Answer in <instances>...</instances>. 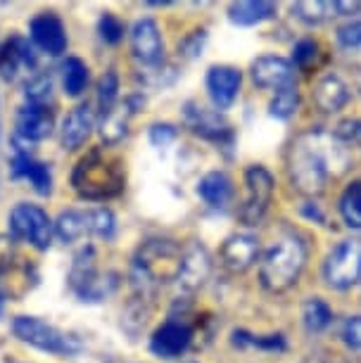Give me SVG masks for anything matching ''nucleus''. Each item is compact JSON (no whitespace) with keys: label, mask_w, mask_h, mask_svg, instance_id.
Segmentation results:
<instances>
[{"label":"nucleus","mask_w":361,"mask_h":363,"mask_svg":"<svg viewBox=\"0 0 361 363\" xmlns=\"http://www.w3.org/2000/svg\"><path fill=\"white\" fill-rule=\"evenodd\" d=\"M347 145L323 131H306L288 150V176L297 193L318 195L331 176L347 169Z\"/></svg>","instance_id":"1"},{"label":"nucleus","mask_w":361,"mask_h":363,"mask_svg":"<svg viewBox=\"0 0 361 363\" xmlns=\"http://www.w3.org/2000/svg\"><path fill=\"white\" fill-rule=\"evenodd\" d=\"M72 186L84 200H110L124 190V167L102 150H91L74 169Z\"/></svg>","instance_id":"2"},{"label":"nucleus","mask_w":361,"mask_h":363,"mask_svg":"<svg viewBox=\"0 0 361 363\" xmlns=\"http://www.w3.org/2000/svg\"><path fill=\"white\" fill-rule=\"evenodd\" d=\"M306 264V247L297 235H283L264 252L260 280L269 292H285L297 283Z\"/></svg>","instance_id":"3"},{"label":"nucleus","mask_w":361,"mask_h":363,"mask_svg":"<svg viewBox=\"0 0 361 363\" xmlns=\"http://www.w3.org/2000/svg\"><path fill=\"white\" fill-rule=\"evenodd\" d=\"M183 250L172 240H148L133 259V280L143 294L179 278Z\"/></svg>","instance_id":"4"},{"label":"nucleus","mask_w":361,"mask_h":363,"mask_svg":"<svg viewBox=\"0 0 361 363\" xmlns=\"http://www.w3.org/2000/svg\"><path fill=\"white\" fill-rule=\"evenodd\" d=\"M12 330L22 342L26 345L36 347V349H43V352H52V354H77L81 345L77 337L72 335H65L60 333L57 328L43 323L40 318H33V316H19L15 318L12 323Z\"/></svg>","instance_id":"5"},{"label":"nucleus","mask_w":361,"mask_h":363,"mask_svg":"<svg viewBox=\"0 0 361 363\" xmlns=\"http://www.w3.org/2000/svg\"><path fill=\"white\" fill-rule=\"evenodd\" d=\"M245 188H248V195L240 207V221L245 225H260L264 214L269 211L271 197H274V176L262 164H255L245 171Z\"/></svg>","instance_id":"6"},{"label":"nucleus","mask_w":361,"mask_h":363,"mask_svg":"<svg viewBox=\"0 0 361 363\" xmlns=\"http://www.w3.org/2000/svg\"><path fill=\"white\" fill-rule=\"evenodd\" d=\"M326 283L335 290H347L361 280V240H345L331 252L323 264Z\"/></svg>","instance_id":"7"},{"label":"nucleus","mask_w":361,"mask_h":363,"mask_svg":"<svg viewBox=\"0 0 361 363\" xmlns=\"http://www.w3.org/2000/svg\"><path fill=\"white\" fill-rule=\"evenodd\" d=\"M10 233L15 240H24L33 247L45 250L52 240V221L36 204H17L10 214Z\"/></svg>","instance_id":"8"},{"label":"nucleus","mask_w":361,"mask_h":363,"mask_svg":"<svg viewBox=\"0 0 361 363\" xmlns=\"http://www.w3.org/2000/svg\"><path fill=\"white\" fill-rule=\"evenodd\" d=\"M70 280H72V287L77 290L79 297H84L88 301L102 299L105 294H110V290L114 287V280H105L98 271H95V255L91 247L84 250L77 257Z\"/></svg>","instance_id":"9"},{"label":"nucleus","mask_w":361,"mask_h":363,"mask_svg":"<svg viewBox=\"0 0 361 363\" xmlns=\"http://www.w3.org/2000/svg\"><path fill=\"white\" fill-rule=\"evenodd\" d=\"M183 119H186V126L190 131L204 140L221 145V143H231V138H233V131H231L228 121L223 119V114H219V109H204L190 102L186 112H183Z\"/></svg>","instance_id":"10"},{"label":"nucleus","mask_w":361,"mask_h":363,"mask_svg":"<svg viewBox=\"0 0 361 363\" xmlns=\"http://www.w3.org/2000/svg\"><path fill=\"white\" fill-rule=\"evenodd\" d=\"M209 273H212V257L202 247L200 242H193L183 250L181 271H179V285L183 292H197L207 283Z\"/></svg>","instance_id":"11"},{"label":"nucleus","mask_w":361,"mask_h":363,"mask_svg":"<svg viewBox=\"0 0 361 363\" xmlns=\"http://www.w3.org/2000/svg\"><path fill=\"white\" fill-rule=\"evenodd\" d=\"M131 48L138 62L145 67H157L165 55V43H162L160 29L152 19H140L133 24L131 31Z\"/></svg>","instance_id":"12"},{"label":"nucleus","mask_w":361,"mask_h":363,"mask_svg":"<svg viewBox=\"0 0 361 363\" xmlns=\"http://www.w3.org/2000/svg\"><path fill=\"white\" fill-rule=\"evenodd\" d=\"M252 81H255L260 88H274V91H281V88L295 84V72H292V65L288 60L278 57V55H264V57H257L252 62Z\"/></svg>","instance_id":"13"},{"label":"nucleus","mask_w":361,"mask_h":363,"mask_svg":"<svg viewBox=\"0 0 361 363\" xmlns=\"http://www.w3.org/2000/svg\"><path fill=\"white\" fill-rule=\"evenodd\" d=\"M193 342V330L181 323V320H167L165 325L157 328L150 340V349L152 354H157L160 359H174V356H181Z\"/></svg>","instance_id":"14"},{"label":"nucleus","mask_w":361,"mask_h":363,"mask_svg":"<svg viewBox=\"0 0 361 363\" xmlns=\"http://www.w3.org/2000/svg\"><path fill=\"white\" fill-rule=\"evenodd\" d=\"M243 84V74L235 69V67H212L207 74V91L209 98L219 109H228L233 105V100L238 98V91H240Z\"/></svg>","instance_id":"15"},{"label":"nucleus","mask_w":361,"mask_h":363,"mask_svg":"<svg viewBox=\"0 0 361 363\" xmlns=\"http://www.w3.org/2000/svg\"><path fill=\"white\" fill-rule=\"evenodd\" d=\"M257 255H260L257 238L250 235V233H235V235H231L226 242H223L221 264L226 266L228 271L243 273L257 262Z\"/></svg>","instance_id":"16"},{"label":"nucleus","mask_w":361,"mask_h":363,"mask_svg":"<svg viewBox=\"0 0 361 363\" xmlns=\"http://www.w3.org/2000/svg\"><path fill=\"white\" fill-rule=\"evenodd\" d=\"M52 126H55V119H52L48 105H31L29 102L17 114V138L26 143L48 138L52 133Z\"/></svg>","instance_id":"17"},{"label":"nucleus","mask_w":361,"mask_h":363,"mask_svg":"<svg viewBox=\"0 0 361 363\" xmlns=\"http://www.w3.org/2000/svg\"><path fill=\"white\" fill-rule=\"evenodd\" d=\"M36 67L33 48L24 38H10L0 45V74L5 79H17L19 74H29Z\"/></svg>","instance_id":"18"},{"label":"nucleus","mask_w":361,"mask_h":363,"mask_svg":"<svg viewBox=\"0 0 361 363\" xmlns=\"http://www.w3.org/2000/svg\"><path fill=\"white\" fill-rule=\"evenodd\" d=\"M31 40L48 55H62L67 48V33L62 22L52 12L38 15L31 22Z\"/></svg>","instance_id":"19"},{"label":"nucleus","mask_w":361,"mask_h":363,"mask_svg":"<svg viewBox=\"0 0 361 363\" xmlns=\"http://www.w3.org/2000/svg\"><path fill=\"white\" fill-rule=\"evenodd\" d=\"M314 102L321 112L335 114L350 102V86H347L345 79L338 77V74H326L314 86Z\"/></svg>","instance_id":"20"},{"label":"nucleus","mask_w":361,"mask_h":363,"mask_svg":"<svg viewBox=\"0 0 361 363\" xmlns=\"http://www.w3.org/2000/svg\"><path fill=\"white\" fill-rule=\"evenodd\" d=\"M12 174H15L17 178H29L31 186L36 188V193H40V195H48L52 190L50 169H48L45 164L33 160L22 145H17L15 162H12Z\"/></svg>","instance_id":"21"},{"label":"nucleus","mask_w":361,"mask_h":363,"mask_svg":"<svg viewBox=\"0 0 361 363\" xmlns=\"http://www.w3.org/2000/svg\"><path fill=\"white\" fill-rule=\"evenodd\" d=\"M93 109L88 105L74 107L62 121V145L67 150H77L88 140L93 128Z\"/></svg>","instance_id":"22"},{"label":"nucleus","mask_w":361,"mask_h":363,"mask_svg":"<svg viewBox=\"0 0 361 363\" xmlns=\"http://www.w3.org/2000/svg\"><path fill=\"white\" fill-rule=\"evenodd\" d=\"M197 195L202 197L209 207H226L233 197V183L223 171H212V174L202 176L197 183Z\"/></svg>","instance_id":"23"},{"label":"nucleus","mask_w":361,"mask_h":363,"mask_svg":"<svg viewBox=\"0 0 361 363\" xmlns=\"http://www.w3.org/2000/svg\"><path fill=\"white\" fill-rule=\"evenodd\" d=\"M276 15V5L267 0H245L228 8V19L238 26H255Z\"/></svg>","instance_id":"24"},{"label":"nucleus","mask_w":361,"mask_h":363,"mask_svg":"<svg viewBox=\"0 0 361 363\" xmlns=\"http://www.w3.org/2000/svg\"><path fill=\"white\" fill-rule=\"evenodd\" d=\"M135 100H128L124 105H117L114 109H110L107 114H102V124H100V135L105 143H119L126 135V124L128 116L135 112Z\"/></svg>","instance_id":"25"},{"label":"nucleus","mask_w":361,"mask_h":363,"mask_svg":"<svg viewBox=\"0 0 361 363\" xmlns=\"http://www.w3.org/2000/svg\"><path fill=\"white\" fill-rule=\"evenodd\" d=\"M343 221L354 230H361V181H352L340 197Z\"/></svg>","instance_id":"26"},{"label":"nucleus","mask_w":361,"mask_h":363,"mask_svg":"<svg viewBox=\"0 0 361 363\" xmlns=\"http://www.w3.org/2000/svg\"><path fill=\"white\" fill-rule=\"evenodd\" d=\"M302 318H304L306 330H311V333H321V330H326V328L331 325V320H333V311H331V306L326 304L323 299L311 297V299H306V301H304Z\"/></svg>","instance_id":"27"},{"label":"nucleus","mask_w":361,"mask_h":363,"mask_svg":"<svg viewBox=\"0 0 361 363\" xmlns=\"http://www.w3.org/2000/svg\"><path fill=\"white\" fill-rule=\"evenodd\" d=\"M55 233L62 242H74V240L84 238L88 233L86 214H81V211H65V214H60V218L55 221Z\"/></svg>","instance_id":"28"},{"label":"nucleus","mask_w":361,"mask_h":363,"mask_svg":"<svg viewBox=\"0 0 361 363\" xmlns=\"http://www.w3.org/2000/svg\"><path fill=\"white\" fill-rule=\"evenodd\" d=\"M297 107H299L297 84H290L281 88V91H276V98L271 100V105H269V114L281 121H288L290 116L297 112Z\"/></svg>","instance_id":"29"},{"label":"nucleus","mask_w":361,"mask_h":363,"mask_svg":"<svg viewBox=\"0 0 361 363\" xmlns=\"http://www.w3.org/2000/svg\"><path fill=\"white\" fill-rule=\"evenodd\" d=\"M297 19H302L304 24H321L326 22L333 12H335V3H323V0H302V3L292 5Z\"/></svg>","instance_id":"30"},{"label":"nucleus","mask_w":361,"mask_h":363,"mask_svg":"<svg viewBox=\"0 0 361 363\" xmlns=\"http://www.w3.org/2000/svg\"><path fill=\"white\" fill-rule=\"evenodd\" d=\"M62 84L67 95H81L88 84V69L79 57H70L62 65Z\"/></svg>","instance_id":"31"},{"label":"nucleus","mask_w":361,"mask_h":363,"mask_svg":"<svg viewBox=\"0 0 361 363\" xmlns=\"http://www.w3.org/2000/svg\"><path fill=\"white\" fill-rule=\"evenodd\" d=\"M117 91H119V79L114 72H107L98 84V105L100 114H107L110 109L117 107Z\"/></svg>","instance_id":"32"},{"label":"nucleus","mask_w":361,"mask_h":363,"mask_svg":"<svg viewBox=\"0 0 361 363\" xmlns=\"http://www.w3.org/2000/svg\"><path fill=\"white\" fill-rule=\"evenodd\" d=\"M86 223H88V233L98 238H112L114 235V216L110 209H93L86 211Z\"/></svg>","instance_id":"33"},{"label":"nucleus","mask_w":361,"mask_h":363,"mask_svg":"<svg viewBox=\"0 0 361 363\" xmlns=\"http://www.w3.org/2000/svg\"><path fill=\"white\" fill-rule=\"evenodd\" d=\"M335 138L347 147H357L361 152V119H345L335 128Z\"/></svg>","instance_id":"34"},{"label":"nucleus","mask_w":361,"mask_h":363,"mask_svg":"<svg viewBox=\"0 0 361 363\" xmlns=\"http://www.w3.org/2000/svg\"><path fill=\"white\" fill-rule=\"evenodd\" d=\"M233 342L235 345H252V347H262V349H285V340L283 335H271V337H255V335H248L245 330H235L233 333Z\"/></svg>","instance_id":"35"},{"label":"nucleus","mask_w":361,"mask_h":363,"mask_svg":"<svg viewBox=\"0 0 361 363\" xmlns=\"http://www.w3.org/2000/svg\"><path fill=\"white\" fill-rule=\"evenodd\" d=\"M98 31H100L102 40H105V43H112V45L124 38V24H121L114 15H110V12H105V15L100 17Z\"/></svg>","instance_id":"36"},{"label":"nucleus","mask_w":361,"mask_h":363,"mask_svg":"<svg viewBox=\"0 0 361 363\" xmlns=\"http://www.w3.org/2000/svg\"><path fill=\"white\" fill-rule=\"evenodd\" d=\"M50 79L48 77H33L29 84H26V100L31 105H45L48 98H50Z\"/></svg>","instance_id":"37"},{"label":"nucleus","mask_w":361,"mask_h":363,"mask_svg":"<svg viewBox=\"0 0 361 363\" xmlns=\"http://www.w3.org/2000/svg\"><path fill=\"white\" fill-rule=\"evenodd\" d=\"M204 40H207V33H204L202 29H200V31L188 33V36L179 43V52L183 55V57L193 60V57H197V55H202Z\"/></svg>","instance_id":"38"},{"label":"nucleus","mask_w":361,"mask_h":363,"mask_svg":"<svg viewBox=\"0 0 361 363\" xmlns=\"http://www.w3.org/2000/svg\"><path fill=\"white\" fill-rule=\"evenodd\" d=\"M316 50H318L316 40L302 38V40H299V43L295 45V50H292V62H295L297 67H306L309 62H314Z\"/></svg>","instance_id":"39"},{"label":"nucleus","mask_w":361,"mask_h":363,"mask_svg":"<svg viewBox=\"0 0 361 363\" xmlns=\"http://www.w3.org/2000/svg\"><path fill=\"white\" fill-rule=\"evenodd\" d=\"M338 43L343 48H359L361 45V19H354V22L340 26Z\"/></svg>","instance_id":"40"},{"label":"nucleus","mask_w":361,"mask_h":363,"mask_svg":"<svg viewBox=\"0 0 361 363\" xmlns=\"http://www.w3.org/2000/svg\"><path fill=\"white\" fill-rule=\"evenodd\" d=\"M343 340L347 347L361 349V316H350L343 325Z\"/></svg>","instance_id":"41"},{"label":"nucleus","mask_w":361,"mask_h":363,"mask_svg":"<svg viewBox=\"0 0 361 363\" xmlns=\"http://www.w3.org/2000/svg\"><path fill=\"white\" fill-rule=\"evenodd\" d=\"M174 138H176V131H174V126H169V124H155L150 128V140H152V145H157V147L169 145Z\"/></svg>","instance_id":"42"},{"label":"nucleus","mask_w":361,"mask_h":363,"mask_svg":"<svg viewBox=\"0 0 361 363\" xmlns=\"http://www.w3.org/2000/svg\"><path fill=\"white\" fill-rule=\"evenodd\" d=\"M357 88H359V93H361V72L357 74Z\"/></svg>","instance_id":"43"},{"label":"nucleus","mask_w":361,"mask_h":363,"mask_svg":"<svg viewBox=\"0 0 361 363\" xmlns=\"http://www.w3.org/2000/svg\"><path fill=\"white\" fill-rule=\"evenodd\" d=\"M0 313H3V290H0Z\"/></svg>","instance_id":"44"}]
</instances>
